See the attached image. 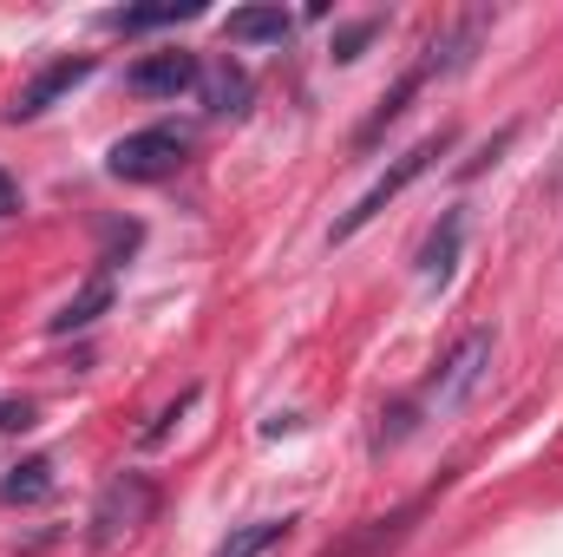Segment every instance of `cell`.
<instances>
[{
  "mask_svg": "<svg viewBox=\"0 0 563 557\" xmlns=\"http://www.w3.org/2000/svg\"><path fill=\"white\" fill-rule=\"evenodd\" d=\"M492 354H498V335H492V328H465V335L445 348V361L432 368V381H426L420 407H426V414H452V407H465V401L485 387V374H492Z\"/></svg>",
  "mask_w": 563,
  "mask_h": 557,
  "instance_id": "obj_1",
  "label": "cell"
},
{
  "mask_svg": "<svg viewBox=\"0 0 563 557\" xmlns=\"http://www.w3.org/2000/svg\"><path fill=\"white\" fill-rule=\"evenodd\" d=\"M445 151H452V132H432V139H420L413 151H400V157H394V171H380V177H374V190H367L341 223H334V243H354V237H361V230H367V223H374L400 190H407V184H420L426 171H432V157H445Z\"/></svg>",
  "mask_w": 563,
  "mask_h": 557,
  "instance_id": "obj_2",
  "label": "cell"
},
{
  "mask_svg": "<svg viewBox=\"0 0 563 557\" xmlns=\"http://www.w3.org/2000/svg\"><path fill=\"white\" fill-rule=\"evenodd\" d=\"M184 157H190V132H184V125H144V132H125V139L106 151V171H112L119 184H157V177H170Z\"/></svg>",
  "mask_w": 563,
  "mask_h": 557,
  "instance_id": "obj_3",
  "label": "cell"
},
{
  "mask_svg": "<svg viewBox=\"0 0 563 557\" xmlns=\"http://www.w3.org/2000/svg\"><path fill=\"white\" fill-rule=\"evenodd\" d=\"M151 512H157V479L151 472H119L99 492V505H92V545L112 551L119 538H132V532L151 525Z\"/></svg>",
  "mask_w": 563,
  "mask_h": 557,
  "instance_id": "obj_4",
  "label": "cell"
},
{
  "mask_svg": "<svg viewBox=\"0 0 563 557\" xmlns=\"http://www.w3.org/2000/svg\"><path fill=\"white\" fill-rule=\"evenodd\" d=\"M92 73H99V66H92L86 53H79V59H53V66H40V73H33V79L20 86V99L7 106V119H13V125H26V119H40V112H46L53 99H66V92H73V86H86Z\"/></svg>",
  "mask_w": 563,
  "mask_h": 557,
  "instance_id": "obj_5",
  "label": "cell"
},
{
  "mask_svg": "<svg viewBox=\"0 0 563 557\" xmlns=\"http://www.w3.org/2000/svg\"><path fill=\"white\" fill-rule=\"evenodd\" d=\"M203 79V66H197V53H151V59H139L132 73H125V86L139 92V99H177V92H190Z\"/></svg>",
  "mask_w": 563,
  "mask_h": 557,
  "instance_id": "obj_6",
  "label": "cell"
},
{
  "mask_svg": "<svg viewBox=\"0 0 563 557\" xmlns=\"http://www.w3.org/2000/svg\"><path fill=\"white\" fill-rule=\"evenodd\" d=\"M426 512V499H413V505H400V512H387V518H367L354 538H341L328 557H394L400 545H407V532H413V518Z\"/></svg>",
  "mask_w": 563,
  "mask_h": 557,
  "instance_id": "obj_7",
  "label": "cell"
},
{
  "mask_svg": "<svg viewBox=\"0 0 563 557\" xmlns=\"http://www.w3.org/2000/svg\"><path fill=\"white\" fill-rule=\"evenodd\" d=\"M459 250H465V210H445V217L432 223L426 250H420V276L432 282V288H445L452 270H459Z\"/></svg>",
  "mask_w": 563,
  "mask_h": 557,
  "instance_id": "obj_8",
  "label": "cell"
},
{
  "mask_svg": "<svg viewBox=\"0 0 563 557\" xmlns=\"http://www.w3.org/2000/svg\"><path fill=\"white\" fill-rule=\"evenodd\" d=\"M197 86H203V112H210V119H243V112H250V73H243V66L223 59V66H210Z\"/></svg>",
  "mask_w": 563,
  "mask_h": 557,
  "instance_id": "obj_9",
  "label": "cell"
},
{
  "mask_svg": "<svg viewBox=\"0 0 563 557\" xmlns=\"http://www.w3.org/2000/svg\"><path fill=\"white\" fill-rule=\"evenodd\" d=\"M223 33L236 40V46H269V40H288L295 33V13H282V7H236L230 20H223Z\"/></svg>",
  "mask_w": 563,
  "mask_h": 557,
  "instance_id": "obj_10",
  "label": "cell"
},
{
  "mask_svg": "<svg viewBox=\"0 0 563 557\" xmlns=\"http://www.w3.org/2000/svg\"><path fill=\"white\" fill-rule=\"evenodd\" d=\"M426 79H432V73H426V66H407V73H400V79H394V86H387V92H380V106H374V112H367V125H361V132H354V144H361V151H367V144L380 139V132H387V125H394V119H400V112H407V106H413V92H420Z\"/></svg>",
  "mask_w": 563,
  "mask_h": 557,
  "instance_id": "obj_11",
  "label": "cell"
},
{
  "mask_svg": "<svg viewBox=\"0 0 563 557\" xmlns=\"http://www.w3.org/2000/svg\"><path fill=\"white\" fill-rule=\"evenodd\" d=\"M106 308H112V276L99 270V276L86 282V288H79V295H73V302H66V308L46 321V335H79V328H92Z\"/></svg>",
  "mask_w": 563,
  "mask_h": 557,
  "instance_id": "obj_12",
  "label": "cell"
},
{
  "mask_svg": "<svg viewBox=\"0 0 563 557\" xmlns=\"http://www.w3.org/2000/svg\"><path fill=\"white\" fill-rule=\"evenodd\" d=\"M197 13H203L197 0H157V7H112L106 26H112V33H151V26H184V20H197Z\"/></svg>",
  "mask_w": 563,
  "mask_h": 557,
  "instance_id": "obj_13",
  "label": "cell"
},
{
  "mask_svg": "<svg viewBox=\"0 0 563 557\" xmlns=\"http://www.w3.org/2000/svg\"><path fill=\"white\" fill-rule=\"evenodd\" d=\"M40 499H53V459H20L0 479V505H40Z\"/></svg>",
  "mask_w": 563,
  "mask_h": 557,
  "instance_id": "obj_14",
  "label": "cell"
},
{
  "mask_svg": "<svg viewBox=\"0 0 563 557\" xmlns=\"http://www.w3.org/2000/svg\"><path fill=\"white\" fill-rule=\"evenodd\" d=\"M288 525H295V518H256V525H236V532L217 545V557H263V551H276L282 538H288Z\"/></svg>",
  "mask_w": 563,
  "mask_h": 557,
  "instance_id": "obj_15",
  "label": "cell"
},
{
  "mask_svg": "<svg viewBox=\"0 0 563 557\" xmlns=\"http://www.w3.org/2000/svg\"><path fill=\"white\" fill-rule=\"evenodd\" d=\"M374 33H380V20H354V26H341V33H334V59H341V66L361 59V46H367Z\"/></svg>",
  "mask_w": 563,
  "mask_h": 557,
  "instance_id": "obj_16",
  "label": "cell"
},
{
  "mask_svg": "<svg viewBox=\"0 0 563 557\" xmlns=\"http://www.w3.org/2000/svg\"><path fill=\"white\" fill-rule=\"evenodd\" d=\"M33 426V407H0V433H26Z\"/></svg>",
  "mask_w": 563,
  "mask_h": 557,
  "instance_id": "obj_17",
  "label": "cell"
},
{
  "mask_svg": "<svg viewBox=\"0 0 563 557\" xmlns=\"http://www.w3.org/2000/svg\"><path fill=\"white\" fill-rule=\"evenodd\" d=\"M13 210H20V184L0 171V217H13Z\"/></svg>",
  "mask_w": 563,
  "mask_h": 557,
  "instance_id": "obj_18",
  "label": "cell"
}]
</instances>
